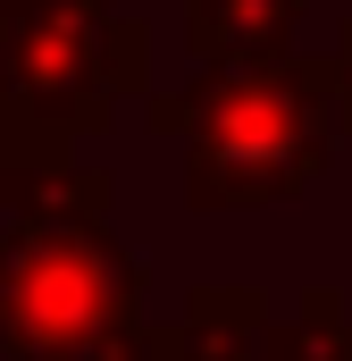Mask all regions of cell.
Listing matches in <instances>:
<instances>
[{"instance_id": "5", "label": "cell", "mask_w": 352, "mask_h": 361, "mask_svg": "<svg viewBox=\"0 0 352 361\" xmlns=\"http://www.w3.org/2000/svg\"><path fill=\"white\" fill-rule=\"evenodd\" d=\"M51 160H68V143H42V135H25V126L0 118V210H17V193L42 177Z\"/></svg>"}, {"instance_id": "2", "label": "cell", "mask_w": 352, "mask_h": 361, "mask_svg": "<svg viewBox=\"0 0 352 361\" xmlns=\"http://www.w3.org/2000/svg\"><path fill=\"white\" fill-rule=\"evenodd\" d=\"M109 193L118 177L76 169V152L17 193L0 235V353L51 361L84 336L143 319L151 269L109 235Z\"/></svg>"}, {"instance_id": "4", "label": "cell", "mask_w": 352, "mask_h": 361, "mask_svg": "<svg viewBox=\"0 0 352 361\" xmlns=\"http://www.w3.org/2000/svg\"><path fill=\"white\" fill-rule=\"evenodd\" d=\"M310 0H184V42L201 68H268L294 51Z\"/></svg>"}, {"instance_id": "1", "label": "cell", "mask_w": 352, "mask_h": 361, "mask_svg": "<svg viewBox=\"0 0 352 361\" xmlns=\"http://www.w3.org/2000/svg\"><path fill=\"white\" fill-rule=\"evenodd\" d=\"M151 126L184 143L193 210H260L294 202L327 177L344 109L327 59H268V68H201L193 85L151 92Z\"/></svg>"}, {"instance_id": "6", "label": "cell", "mask_w": 352, "mask_h": 361, "mask_svg": "<svg viewBox=\"0 0 352 361\" xmlns=\"http://www.w3.org/2000/svg\"><path fill=\"white\" fill-rule=\"evenodd\" d=\"M51 361H168V328H143V319H126V328L84 336V345H68V353H51Z\"/></svg>"}, {"instance_id": "3", "label": "cell", "mask_w": 352, "mask_h": 361, "mask_svg": "<svg viewBox=\"0 0 352 361\" xmlns=\"http://www.w3.org/2000/svg\"><path fill=\"white\" fill-rule=\"evenodd\" d=\"M151 92V25L118 0H0V118L68 143Z\"/></svg>"}]
</instances>
